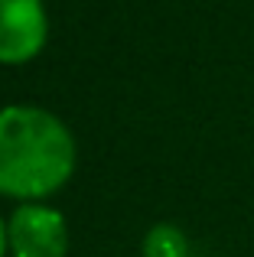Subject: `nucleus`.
Instances as JSON below:
<instances>
[{"instance_id": "f257e3e1", "label": "nucleus", "mask_w": 254, "mask_h": 257, "mask_svg": "<svg viewBox=\"0 0 254 257\" xmlns=\"http://www.w3.org/2000/svg\"><path fill=\"white\" fill-rule=\"evenodd\" d=\"M75 170L72 134L43 107L0 111V192L13 199H43L65 186Z\"/></svg>"}, {"instance_id": "f03ea898", "label": "nucleus", "mask_w": 254, "mask_h": 257, "mask_svg": "<svg viewBox=\"0 0 254 257\" xmlns=\"http://www.w3.org/2000/svg\"><path fill=\"white\" fill-rule=\"evenodd\" d=\"M13 257H65V218L46 205H20L7 225Z\"/></svg>"}, {"instance_id": "7ed1b4c3", "label": "nucleus", "mask_w": 254, "mask_h": 257, "mask_svg": "<svg viewBox=\"0 0 254 257\" xmlns=\"http://www.w3.org/2000/svg\"><path fill=\"white\" fill-rule=\"evenodd\" d=\"M46 43V10L39 0H0V62H30Z\"/></svg>"}, {"instance_id": "20e7f679", "label": "nucleus", "mask_w": 254, "mask_h": 257, "mask_svg": "<svg viewBox=\"0 0 254 257\" xmlns=\"http://www.w3.org/2000/svg\"><path fill=\"white\" fill-rule=\"evenodd\" d=\"M189 244H186V234L173 225H157L144 241V257H186Z\"/></svg>"}, {"instance_id": "39448f33", "label": "nucleus", "mask_w": 254, "mask_h": 257, "mask_svg": "<svg viewBox=\"0 0 254 257\" xmlns=\"http://www.w3.org/2000/svg\"><path fill=\"white\" fill-rule=\"evenodd\" d=\"M7 244H10V238H7V225H4V218H0V257H4Z\"/></svg>"}]
</instances>
